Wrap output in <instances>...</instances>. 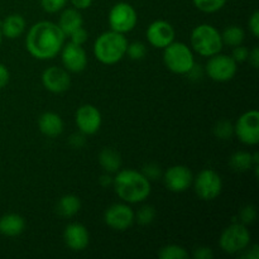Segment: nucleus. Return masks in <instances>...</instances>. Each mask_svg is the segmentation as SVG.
I'll return each instance as SVG.
<instances>
[{"label":"nucleus","mask_w":259,"mask_h":259,"mask_svg":"<svg viewBox=\"0 0 259 259\" xmlns=\"http://www.w3.org/2000/svg\"><path fill=\"white\" fill-rule=\"evenodd\" d=\"M68 37H70L71 42H72V43L83 46L86 43V40H88L89 33H88V30L85 29V28L80 27V28H77L76 30H73V32L71 33L70 35H68Z\"/></svg>","instance_id":"35"},{"label":"nucleus","mask_w":259,"mask_h":259,"mask_svg":"<svg viewBox=\"0 0 259 259\" xmlns=\"http://www.w3.org/2000/svg\"><path fill=\"white\" fill-rule=\"evenodd\" d=\"M247 61H249L250 66H252L253 68L259 67V48H258V46H254L252 50H249V55H248Z\"/></svg>","instance_id":"40"},{"label":"nucleus","mask_w":259,"mask_h":259,"mask_svg":"<svg viewBox=\"0 0 259 259\" xmlns=\"http://www.w3.org/2000/svg\"><path fill=\"white\" fill-rule=\"evenodd\" d=\"M157 217V211L151 205H144L137 212H134V222L139 225H149L154 222Z\"/></svg>","instance_id":"29"},{"label":"nucleus","mask_w":259,"mask_h":259,"mask_svg":"<svg viewBox=\"0 0 259 259\" xmlns=\"http://www.w3.org/2000/svg\"><path fill=\"white\" fill-rule=\"evenodd\" d=\"M195 194L204 201H212L218 199L223 191V180L217 171L210 168L201 169L194 176Z\"/></svg>","instance_id":"7"},{"label":"nucleus","mask_w":259,"mask_h":259,"mask_svg":"<svg viewBox=\"0 0 259 259\" xmlns=\"http://www.w3.org/2000/svg\"><path fill=\"white\" fill-rule=\"evenodd\" d=\"M60 53L63 68L68 72H82L88 66V55L82 46L72 42L65 43Z\"/></svg>","instance_id":"14"},{"label":"nucleus","mask_w":259,"mask_h":259,"mask_svg":"<svg viewBox=\"0 0 259 259\" xmlns=\"http://www.w3.org/2000/svg\"><path fill=\"white\" fill-rule=\"evenodd\" d=\"M104 222L110 229L125 232L134 224V211L128 204L116 202L105 210Z\"/></svg>","instance_id":"11"},{"label":"nucleus","mask_w":259,"mask_h":259,"mask_svg":"<svg viewBox=\"0 0 259 259\" xmlns=\"http://www.w3.org/2000/svg\"><path fill=\"white\" fill-rule=\"evenodd\" d=\"M108 23L111 30L126 34L136 28L138 23V14L133 5L129 3H116L109 12Z\"/></svg>","instance_id":"8"},{"label":"nucleus","mask_w":259,"mask_h":259,"mask_svg":"<svg viewBox=\"0 0 259 259\" xmlns=\"http://www.w3.org/2000/svg\"><path fill=\"white\" fill-rule=\"evenodd\" d=\"M223 45L228 47H237V46L243 45L245 39V32L239 25H229L225 28L222 33Z\"/></svg>","instance_id":"25"},{"label":"nucleus","mask_w":259,"mask_h":259,"mask_svg":"<svg viewBox=\"0 0 259 259\" xmlns=\"http://www.w3.org/2000/svg\"><path fill=\"white\" fill-rule=\"evenodd\" d=\"M115 194L126 204H139L146 201L152 191L151 181L136 169H119L113 177Z\"/></svg>","instance_id":"2"},{"label":"nucleus","mask_w":259,"mask_h":259,"mask_svg":"<svg viewBox=\"0 0 259 259\" xmlns=\"http://www.w3.org/2000/svg\"><path fill=\"white\" fill-rule=\"evenodd\" d=\"M75 123L77 125L78 132L85 136H93L98 133L103 123V116L100 110L95 105L83 104L76 110Z\"/></svg>","instance_id":"13"},{"label":"nucleus","mask_w":259,"mask_h":259,"mask_svg":"<svg viewBox=\"0 0 259 259\" xmlns=\"http://www.w3.org/2000/svg\"><path fill=\"white\" fill-rule=\"evenodd\" d=\"M25 28H27V22L20 14L8 15L0 24L3 37H7L8 39H15L20 37L25 32Z\"/></svg>","instance_id":"20"},{"label":"nucleus","mask_w":259,"mask_h":259,"mask_svg":"<svg viewBox=\"0 0 259 259\" xmlns=\"http://www.w3.org/2000/svg\"><path fill=\"white\" fill-rule=\"evenodd\" d=\"M190 42H191L192 50L202 57H211V56L222 52L223 47H224L222 33L219 32L218 28L211 24H207V23L196 25L192 29Z\"/></svg>","instance_id":"4"},{"label":"nucleus","mask_w":259,"mask_h":259,"mask_svg":"<svg viewBox=\"0 0 259 259\" xmlns=\"http://www.w3.org/2000/svg\"><path fill=\"white\" fill-rule=\"evenodd\" d=\"M99 182L103 187H108V186H113V177L110 176V174H105L99 179Z\"/></svg>","instance_id":"43"},{"label":"nucleus","mask_w":259,"mask_h":259,"mask_svg":"<svg viewBox=\"0 0 259 259\" xmlns=\"http://www.w3.org/2000/svg\"><path fill=\"white\" fill-rule=\"evenodd\" d=\"M158 257L161 259H186L189 258V253L181 245L168 244L161 248Z\"/></svg>","instance_id":"26"},{"label":"nucleus","mask_w":259,"mask_h":259,"mask_svg":"<svg viewBox=\"0 0 259 259\" xmlns=\"http://www.w3.org/2000/svg\"><path fill=\"white\" fill-rule=\"evenodd\" d=\"M99 163L106 174H116L121 168V156L114 148L105 147L99 153Z\"/></svg>","instance_id":"22"},{"label":"nucleus","mask_w":259,"mask_h":259,"mask_svg":"<svg viewBox=\"0 0 259 259\" xmlns=\"http://www.w3.org/2000/svg\"><path fill=\"white\" fill-rule=\"evenodd\" d=\"M66 35L57 23L40 20L29 28L25 38V48L37 60H52L62 50Z\"/></svg>","instance_id":"1"},{"label":"nucleus","mask_w":259,"mask_h":259,"mask_svg":"<svg viewBox=\"0 0 259 259\" xmlns=\"http://www.w3.org/2000/svg\"><path fill=\"white\" fill-rule=\"evenodd\" d=\"M65 244L73 252H82L90 243V234L85 225L80 223H71L63 230Z\"/></svg>","instance_id":"17"},{"label":"nucleus","mask_w":259,"mask_h":259,"mask_svg":"<svg viewBox=\"0 0 259 259\" xmlns=\"http://www.w3.org/2000/svg\"><path fill=\"white\" fill-rule=\"evenodd\" d=\"M247 253L243 255V258H248V259H258L259 258V249H258V245H253L252 248L248 247Z\"/></svg>","instance_id":"42"},{"label":"nucleus","mask_w":259,"mask_h":259,"mask_svg":"<svg viewBox=\"0 0 259 259\" xmlns=\"http://www.w3.org/2000/svg\"><path fill=\"white\" fill-rule=\"evenodd\" d=\"M86 137L88 136H85V134L81 133V132L71 134L70 138H68V144L75 149L82 148V147L86 144Z\"/></svg>","instance_id":"36"},{"label":"nucleus","mask_w":259,"mask_h":259,"mask_svg":"<svg viewBox=\"0 0 259 259\" xmlns=\"http://www.w3.org/2000/svg\"><path fill=\"white\" fill-rule=\"evenodd\" d=\"M42 85L52 94H62L71 86V77L67 70L58 66H51L42 73Z\"/></svg>","instance_id":"16"},{"label":"nucleus","mask_w":259,"mask_h":259,"mask_svg":"<svg viewBox=\"0 0 259 259\" xmlns=\"http://www.w3.org/2000/svg\"><path fill=\"white\" fill-rule=\"evenodd\" d=\"M25 229V220L22 215L10 212L0 218V234L4 237H18Z\"/></svg>","instance_id":"19"},{"label":"nucleus","mask_w":259,"mask_h":259,"mask_svg":"<svg viewBox=\"0 0 259 259\" xmlns=\"http://www.w3.org/2000/svg\"><path fill=\"white\" fill-rule=\"evenodd\" d=\"M146 37L152 47L163 50L169 43L174 42L176 32L171 23L166 20H154L147 28Z\"/></svg>","instance_id":"15"},{"label":"nucleus","mask_w":259,"mask_h":259,"mask_svg":"<svg viewBox=\"0 0 259 259\" xmlns=\"http://www.w3.org/2000/svg\"><path fill=\"white\" fill-rule=\"evenodd\" d=\"M57 24L61 28V30L65 33L66 37H68L73 30L83 25L82 15H81L80 10L75 9V8H67L61 13Z\"/></svg>","instance_id":"21"},{"label":"nucleus","mask_w":259,"mask_h":259,"mask_svg":"<svg viewBox=\"0 0 259 259\" xmlns=\"http://www.w3.org/2000/svg\"><path fill=\"white\" fill-rule=\"evenodd\" d=\"M212 132H214V136L218 139L228 141V139L234 136V124L232 121L227 120V119H223V120H219L215 124Z\"/></svg>","instance_id":"28"},{"label":"nucleus","mask_w":259,"mask_h":259,"mask_svg":"<svg viewBox=\"0 0 259 259\" xmlns=\"http://www.w3.org/2000/svg\"><path fill=\"white\" fill-rule=\"evenodd\" d=\"M164 66L176 75H187L195 66L194 52L184 42H172L163 48Z\"/></svg>","instance_id":"5"},{"label":"nucleus","mask_w":259,"mask_h":259,"mask_svg":"<svg viewBox=\"0 0 259 259\" xmlns=\"http://www.w3.org/2000/svg\"><path fill=\"white\" fill-rule=\"evenodd\" d=\"M147 55V46L143 42H136L128 43V47H126V55L131 60L133 61H141L146 57Z\"/></svg>","instance_id":"30"},{"label":"nucleus","mask_w":259,"mask_h":259,"mask_svg":"<svg viewBox=\"0 0 259 259\" xmlns=\"http://www.w3.org/2000/svg\"><path fill=\"white\" fill-rule=\"evenodd\" d=\"M2 40H3V34H2V29H0V45H2Z\"/></svg>","instance_id":"44"},{"label":"nucleus","mask_w":259,"mask_h":259,"mask_svg":"<svg viewBox=\"0 0 259 259\" xmlns=\"http://www.w3.org/2000/svg\"><path fill=\"white\" fill-rule=\"evenodd\" d=\"M70 3L72 4V7L77 10H83L88 9L93 4V0H70Z\"/></svg>","instance_id":"41"},{"label":"nucleus","mask_w":259,"mask_h":259,"mask_svg":"<svg viewBox=\"0 0 259 259\" xmlns=\"http://www.w3.org/2000/svg\"><path fill=\"white\" fill-rule=\"evenodd\" d=\"M229 166L237 174H244L254 167L253 162V153L247 151H238L230 157Z\"/></svg>","instance_id":"24"},{"label":"nucleus","mask_w":259,"mask_h":259,"mask_svg":"<svg viewBox=\"0 0 259 259\" xmlns=\"http://www.w3.org/2000/svg\"><path fill=\"white\" fill-rule=\"evenodd\" d=\"M63 120L57 113L46 111L38 118V129L43 136L48 138H56L63 132Z\"/></svg>","instance_id":"18"},{"label":"nucleus","mask_w":259,"mask_h":259,"mask_svg":"<svg viewBox=\"0 0 259 259\" xmlns=\"http://www.w3.org/2000/svg\"><path fill=\"white\" fill-rule=\"evenodd\" d=\"M164 186L171 192H185L190 189L194 181V175L191 169L184 164H175L167 168L162 175Z\"/></svg>","instance_id":"12"},{"label":"nucleus","mask_w":259,"mask_h":259,"mask_svg":"<svg viewBox=\"0 0 259 259\" xmlns=\"http://www.w3.org/2000/svg\"><path fill=\"white\" fill-rule=\"evenodd\" d=\"M227 2L228 0H192L196 9H199L202 13H207V14L222 10L227 4Z\"/></svg>","instance_id":"27"},{"label":"nucleus","mask_w":259,"mask_h":259,"mask_svg":"<svg viewBox=\"0 0 259 259\" xmlns=\"http://www.w3.org/2000/svg\"><path fill=\"white\" fill-rule=\"evenodd\" d=\"M248 27H249L250 33L254 38H259V12L255 10L252 15H250L249 20H248Z\"/></svg>","instance_id":"37"},{"label":"nucleus","mask_w":259,"mask_h":259,"mask_svg":"<svg viewBox=\"0 0 259 259\" xmlns=\"http://www.w3.org/2000/svg\"><path fill=\"white\" fill-rule=\"evenodd\" d=\"M248 55H249V48L245 47V46L239 45L237 47H233L232 57L237 63L245 62L248 60Z\"/></svg>","instance_id":"34"},{"label":"nucleus","mask_w":259,"mask_h":259,"mask_svg":"<svg viewBox=\"0 0 259 259\" xmlns=\"http://www.w3.org/2000/svg\"><path fill=\"white\" fill-rule=\"evenodd\" d=\"M238 63L232 56L217 53L207 60L205 65V73L215 82H228L237 75Z\"/></svg>","instance_id":"9"},{"label":"nucleus","mask_w":259,"mask_h":259,"mask_svg":"<svg viewBox=\"0 0 259 259\" xmlns=\"http://www.w3.org/2000/svg\"><path fill=\"white\" fill-rule=\"evenodd\" d=\"M81 210V200L72 194L63 195L56 205V211L62 218H72Z\"/></svg>","instance_id":"23"},{"label":"nucleus","mask_w":259,"mask_h":259,"mask_svg":"<svg viewBox=\"0 0 259 259\" xmlns=\"http://www.w3.org/2000/svg\"><path fill=\"white\" fill-rule=\"evenodd\" d=\"M234 136L245 146L259 143V113L257 110L245 111L234 124Z\"/></svg>","instance_id":"10"},{"label":"nucleus","mask_w":259,"mask_h":259,"mask_svg":"<svg viewBox=\"0 0 259 259\" xmlns=\"http://www.w3.org/2000/svg\"><path fill=\"white\" fill-rule=\"evenodd\" d=\"M239 218L242 224H253L255 222V219H257V210H255V207L253 205H247V206H244L239 211Z\"/></svg>","instance_id":"33"},{"label":"nucleus","mask_w":259,"mask_h":259,"mask_svg":"<svg viewBox=\"0 0 259 259\" xmlns=\"http://www.w3.org/2000/svg\"><path fill=\"white\" fill-rule=\"evenodd\" d=\"M141 172L149 180V181H157V180L162 179V175H163L161 167H159L157 163L144 164Z\"/></svg>","instance_id":"32"},{"label":"nucleus","mask_w":259,"mask_h":259,"mask_svg":"<svg viewBox=\"0 0 259 259\" xmlns=\"http://www.w3.org/2000/svg\"><path fill=\"white\" fill-rule=\"evenodd\" d=\"M194 258L195 259H212L214 258V253L210 247H197L194 250Z\"/></svg>","instance_id":"38"},{"label":"nucleus","mask_w":259,"mask_h":259,"mask_svg":"<svg viewBox=\"0 0 259 259\" xmlns=\"http://www.w3.org/2000/svg\"><path fill=\"white\" fill-rule=\"evenodd\" d=\"M250 240L252 237L247 225L242 223H233L223 230L219 238V245L227 254H238L249 247Z\"/></svg>","instance_id":"6"},{"label":"nucleus","mask_w":259,"mask_h":259,"mask_svg":"<svg viewBox=\"0 0 259 259\" xmlns=\"http://www.w3.org/2000/svg\"><path fill=\"white\" fill-rule=\"evenodd\" d=\"M9 80H10L9 70L7 68V66L0 63V90L4 89L5 86L9 83Z\"/></svg>","instance_id":"39"},{"label":"nucleus","mask_w":259,"mask_h":259,"mask_svg":"<svg viewBox=\"0 0 259 259\" xmlns=\"http://www.w3.org/2000/svg\"><path fill=\"white\" fill-rule=\"evenodd\" d=\"M128 39L125 34L106 30L101 33L94 42V56L103 65H115L120 62L126 55Z\"/></svg>","instance_id":"3"},{"label":"nucleus","mask_w":259,"mask_h":259,"mask_svg":"<svg viewBox=\"0 0 259 259\" xmlns=\"http://www.w3.org/2000/svg\"><path fill=\"white\" fill-rule=\"evenodd\" d=\"M67 2L68 0H40V7L45 12L55 14L65 9Z\"/></svg>","instance_id":"31"}]
</instances>
